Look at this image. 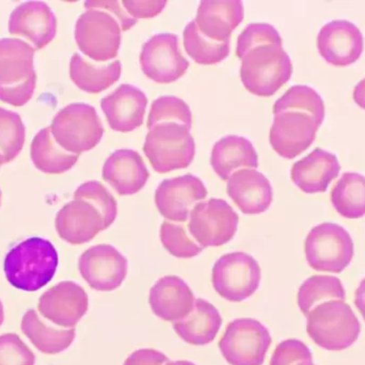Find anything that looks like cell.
Segmentation results:
<instances>
[{
	"instance_id": "1",
	"label": "cell",
	"mask_w": 365,
	"mask_h": 365,
	"mask_svg": "<svg viewBox=\"0 0 365 365\" xmlns=\"http://www.w3.org/2000/svg\"><path fill=\"white\" fill-rule=\"evenodd\" d=\"M278 30L266 23H255L238 36L240 81L250 93L272 96L291 79L293 63L283 48Z\"/></svg>"
},
{
	"instance_id": "2",
	"label": "cell",
	"mask_w": 365,
	"mask_h": 365,
	"mask_svg": "<svg viewBox=\"0 0 365 365\" xmlns=\"http://www.w3.org/2000/svg\"><path fill=\"white\" fill-rule=\"evenodd\" d=\"M269 143L281 158L294 160L312 145L325 120V104L309 86L289 88L276 103Z\"/></svg>"
},
{
	"instance_id": "3",
	"label": "cell",
	"mask_w": 365,
	"mask_h": 365,
	"mask_svg": "<svg viewBox=\"0 0 365 365\" xmlns=\"http://www.w3.org/2000/svg\"><path fill=\"white\" fill-rule=\"evenodd\" d=\"M58 264L57 250L49 240L30 237L9 251L4 259V274L15 289L36 292L53 280Z\"/></svg>"
},
{
	"instance_id": "4",
	"label": "cell",
	"mask_w": 365,
	"mask_h": 365,
	"mask_svg": "<svg viewBox=\"0 0 365 365\" xmlns=\"http://www.w3.org/2000/svg\"><path fill=\"white\" fill-rule=\"evenodd\" d=\"M36 49L25 41L0 38V101L14 107L27 104L36 88Z\"/></svg>"
},
{
	"instance_id": "5",
	"label": "cell",
	"mask_w": 365,
	"mask_h": 365,
	"mask_svg": "<svg viewBox=\"0 0 365 365\" xmlns=\"http://www.w3.org/2000/svg\"><path fill=\"white\" fill-rule=\"evenodd\" d=\"M307 319L309 336L326 351H345L357 342L361 332V325L353 309L341 300L319 304Z\"/></svg>"
},
{
	"instance_id": "6",
	"label": "cell",
	"mask_w": 365,
	"mask_h": 365,
	"mask_svg": "<svg viewBox=\"0 0 365 365\" xmlns=\"http://www.w3.org/2000/svg\"><path fill=\"white\" fill-rule=\"evenodd\" d=\"M191 128L175 123L158 124L145 137L143 152L156 173L164 175L189 167L195 154Z\"/></svg>"
},
{
	"instance_id": "7",
	"label": "cell",
	"mask_w": 365,
	"mask_h": 365,
	"mask_svg": "<svg viewBox=\"0 0 365 365\" xmlns=\"http://www.w3.org/2000/svg\"><path fill=\"white\" fill-rule=\"evenodd\" d=\"M49 128L56 143L64 151L77 155L94 149L105 132L96 108L83 103L64 107L53 117Z\"/></svg>"
},
{
	"instance_id": "8",
	"label": "cell",
	"mask_w": 365,
	"mask_h": 365,
	"mask_svg": "<svg viewBox=\"0 0 365 365\" xmlns=\"http://www.w3.org/2000/svg\"><path fill=\"white\" fill-rule=\"evenodd\" d=\"M354 253L355 246L351 234L338 223L317 225L304 242L307 262L317 272L340 274L351 263Z\"/></svg>"
},
{
	"instance_id": "9",
	"label": "cell",
	"mask_w": 365,
	"mask_h": 365,
	"mask_svg": "<svg viewBox=\"0 0 365 365\" xmlns=\"http://www.w3.org/2000/svg\"><path fill=\"white\" fill-rule=\"evenodd\" d=\"M122 28L117 17L102 9H88L77 19L75 41L83 55L98 63L115 59L121 45Z\"/></svg>"
},
{
	"instance_id": "10",
	"label": "cell",
	"mask_w": 365,
	"mask_h": 365,
	"mask_svg": "<svg viewBox=\"0 0 365 365\" xmlns=\"http://www.w3.org/2000/svg\"><path fill=\"white\" fill-rule=\"evenodd\" d=\"M261 267L248 253H227L217 259L212 272L215 292L223 299L242 302L259 289Z\"/></svg>"
},
{
	"instance_id": "11",
	"label": "cell",
	"mask_w": 365,
	"mask_h": 365,
	"mask_svg": "<svg viewBox=\"0 0 365 365\" xmlns=\"http://www.w3.org/2000/svg\"><path fill=\"white\" fill-rule=\"evenodd\" d=\"M272 339L257 319H238L227 325L219 349L230 365H263Z\"/></svg>"
},
{
	"instance_id": "12",
	"label": "cell",
	"mask_w": 365,
	"mask_h": 365,
	"mask_svg": "<svg viewBox=\"0 0 365 365\" xmlns=\"http://www.w3.org/2000/svg\"><path fill=\"white\" fill-rule=\"evenodd\" d=\"M238 222L240 217L227 201L212 197L193 206L188 231L203 249L220 247L233 240Z\"/></svg>"
},
{
	"instance_id": "13",
	"label": "cell",
	"mask_w": 365,
	"mask_h": 365,
	"mask_svg": "<svg viewBox=\"0 0 365 365\" xmlns=\"http://www.w3.org/2000/svg\"><path fill=\"white\" fill-rule=\"evenodd\" d=\"M139 61L145 76L158 83H175L189 68L188 60L180 49L179 38L171 32L150 38L143 44Z\"/></svg>"
},
{
	"instance_id": "14",
	"label": "cell",
	"mask_w": 365,
	"mask_h": 365,
	"mask_svg": "<svg viewBox=\"0 0 365 365\" xmlns=\"http://www.w3.org/2000/svg\"><path fill=\"white\" fill-rule=\"evenodd\" d=\"M78 270L91 289L113 292L119 289L128 277V261L111 245H98L81 255Z\"/></svg>"
},
{
	"instance_id": "15",
	"label": "cell",
	"mask_w": 365,
	"mask_h": 365,
	"mask_svg": "<svg viewBox=\"0 0 365 365\" xmlns=\"http://www.w3.org/2000/svg\"><path fill=\"white\" fill-rule=\"evenodd\" d=\"M88 308L87 293L73 281H62L47 289L38 304V312L44 319L58 327L70 329L85 317Z\"/></svg>"
},
{
	"instance_id": "16",
	"label": "cell",
	"mask_w": 365,
	"mask_h": 365,
	"mask_svg": "<svg viewBox=\"0 0 365 365\" xmlns=\"http://www.w3.org/2000/svg\"><path fill=\"white\" fill-rule=\"evenodd\" d=\"M207 197L204 182L192 175H185L160 182L155 191V205L167 220L186 222L195 204Z\"/></svg>"
},
{
	"instance_id": "17",
	"label": "cell",
	"mask_w": 365,
	"mask_h": 365,
	"mask_svg": "<svg viewBox=\"0 0 365 365\" xmlns=\"http://www.w3.org/2000/svg\"><path fill=\"white\" fill-rule=\"evenodd\" d=\"M317 49L328 63L344 68L358 61L364 53V34L351 21H329L319 32Z\"/></svg>"
},
{
	"instance_id": "18",
	"label": "cell",
	"mask_w": 365,
	"mask_h": 365,
	"mask_svg": "<svg viewBox=\"0 0 365 365\" xmlns=\"http://www.w3.org/2000/svg\"><path fill=\"white\" fill-rule=\"evenodd\" d=\"M55 227L59 237L71 245L91 242L106 230L100 210L83 199L66 203L56 215Z\"/></svg>"
},
{
	"instance_id": "19",
	"label": "cell",
	"mask_w": 365,
	"mask_h": 365,
	"mask_svg": "<svg viewBox=\"0 0 365 365\" xmlns=\"http://www.w3.org/2000/svg\"><path fill=\"white\" fill-rule=\"evenodd\" d=\"M9 32L27 38L36 49H42L55 38L57 19L45 2H23L11 13Z\"/></svg>"
},
{
	"instance_id": "20",
	"label": "cell",
	"mask_w": 365,
	"mask_h": 365,
	"mask_svg": "<svg viewBox=\"0 0 365 365\" xmlns=\"http://www.w3.org/2000/svg\"><path fill=\"white\" fill-rule=\"evenodd\" d=\"M147 106L145 92L130 83L119 86L113 93L101 101L109 126L120 133H130L140 128Z\"/></svg>"
},
{
	"instance_id": "21",
	"label": "cell",
	"mask_w": 365,
	"mask_h": 365,
	"mask_svg": "<svg viewBox=\"0 0 365 365\" xmlns=\"http://www.w3.org/2000/svg\"><path fill=\"white\" fill-rule=\"evenodd\" d=\"M227 192L246 215H259L272 205L274 191L269 180L255 169H242L227 180Z\"/></svg>"
},
{
	"instance_id": "22",
	"label": "cell",
	"mask_w": 365,
	"mask_h": 365,
	"mask_svg": "<svg viewBox=\"0 0 365 365\" xmlns=\"http://www.w3.org/2000/svg\"><path fill=\"white\" fill-rule=\"evenodd\" d=\"M195 302L190 287L178 276L163 277L150 289V307L163 321L184 319L195 308Z\"/></svg>"
},
{
	"instance_id": "23",
	"label": "cell",
	"mask_w": 365,
	"mask_h": 365,
	"mask_svg": "<svg viewBox=\"0 0 365 365\" xmlns=\"http://www.w3.org/2000/svg\"><path fill=\"white\" fill-rule=\"evenodd\" d=\"M102 177L120 195H132L145 186L150 173L138 152L123 149L107 158Z\"/></svg>"
},
{
	"instance_id": "24",
	"label": "cell",
	"mask_w": 365,
	"mask_h": 365,
	"mask_svg": "<svg viewBox=\"0 0 365 365\" xmlns=\"http://www.w3.org/2000/svg\"><path fill=\"white\" fill-rule=\"evenodd\" d=\"M340 171L338 158L330 152L317 148L306 158L294 164L291 178L300 190L313 195L325 192L330 182L339 177Z\"/></svg>"
},
{
	"instance_id": "25",
	"label": "cell",
	"mask_w": 365,
	"mask_h": 365,
	"mask_svg": "<svg viewBox=\"0 0 365 365\" xmlns=\"http://www.w3.org/2000/svg\"><path fill=\"white\" fill-rule=\"evenodd\" d=\"M242 1L200 2L195 19V25L202 34L215 42L231 40V34L244 19Z\"/></svg>"
},
{
	"instance_id": "26",
	"label": "cell",
	"mask_w": 365,
	"mask_h": 365,
	"mask_svg": "<svg viewBox=\"0 0 365 365\" xmlns=\"http://www.w3.org/2000/svg\"><path fill=\"white\" fill-rule=\"evenodd\" d=\"M210 165L222 181H227L238 169H257L259 156L250 140L245 137L229 135L215 143Z\"/></svg>"
},
{
	"instance_id": "27",
	"label": "cell",
	"mask_w": 365,
	"mask_h": 365,
	"mask_svg": "<svg viewBox=\"0 0 365 365\" xmlns=\"http://www.w3.org/2000/svg\"><path fill=\"white\" fill-rule=\"evenodd\" d=\"M222 326V317L214 304L197 298L188 317L173 323V330L187 344L203 346L216 339Z\"/></svg>"
},
{
	"instance_id": "28",
	"label": "cell",
	"mask_w": 365,
	"mask_h": 365,
	"mask_svg": "<svg viewBox=\"0 0 365 365\" xmlns=\"http://www.w3.org/2000/svg\"><path fill=\"white\" fill-rule=\"evenodd\" d=\"M120 60L109 63H93L81 53L72 56L70 61V77L73 83L88 93H101L117 83L121 77Z\"/></svg>"
},
{
	"instance_id": "29",
	"label": "cell",
	"mask_w": 365,
	"mask_h": 365,
	"mask_svg": "<svg viewBox=\"0 0 365 365\" xmlns=\"http://www.w3.org/2000/svg\"><path fill=\"white\" fill-rule=\"evenodd\" d=\"M21 332L38 351L45 355H57L68 349L76 338L75 328L58 329L47 325L34 309H29L21 319Z\"/></svg>"
},
{
	"instance_id": "30",
	"label": "cell",
	"mask_w": 365,
	"mask_h": 365,
	"mask_svg": "<svg viewBox=\"0 0 365 365\" xmlns=\"http://www.w3.org/2000/svg\"><path fill=\"white\" fill-rule=\"evenodd\" d=\"M34 167L46 175H62L76 165L79 155L64 151L53 139L51 128H43L30 145Z\"/></svg>"
},
{
	"instance_id": "31",
	"label": "cell",
	"mask_w": 365,
	"mask_h": 365,
	"mask_svg": "<svg viewBox=\"0 0 365 365\" xmlns=\"http://www.w3.org/2000/svg\"><path fill=\"white\" fill-rule=\"evenodd\" d=\"M334 210L346 219L365 216V177L347 173L336 182L330 193Z\"/></svg>"
},
{
	"instance_id": "32",
	"label": "cell",
	"mask_w": 365,
	"mask_h": 365,
	"mask_svg": "<svg viewBox=\"0 0 365 365\" xmlns=\"http://www.w3.org/2000/svg\"><path fill=\"white\" fill-rule=\"evenodd\" d=\"M346 292L340 279L332 276H312L307 279L302 285L297 294L298 307L304 317L326 302L341 300L345 302Z\"/></svg>"
},
{
	"instance_id": "33",
	"label": "cell",
	"mask_w": 365,
	"mask_h": 365,
	"mask_svg": "<svg viewBox=\"0 0 365 365\" xmlns=\"http://www.w3.org/2000/svg\"><path fill=\"white\" fill-rule=\"evenodd\" d=\"M231 42L219 43L204 36L191 21L184 29V47L189 57L201 66H214L230 55Z\"/></svg>"
},
{
	"instance_id": "34",
	"label": "cell",
	"mask_w": 365,
	"mask_h": 365,
	"mask_svg": "<svg viewBox=\"0 0 365 365\" xmlns=\"http://www.w3.org/2000/svg\"><path fill=\"white\" fill-rule=\"evenodd\" d=\"M26 139V128L19 113L0 107V152L4 164L17 158Z\"/></svg>"
},
{
	"instance_id": "35",
	"label": "cell",
	"mask_w": 365,
	"mask_h": 365,
	"mask_svg": "<svg viewBox=\"0 0 365 365\" xmlns=\"http://www.w3.org/2000/svg\"><path fill=\"white\" fill-rule=\"evenodd\" d=\"M175 122L191 128L192 113L185 101L177 96H160L153 101L148 119V130H152L158 124Z\"/></svg>"
},
{
	"instance_id": "36",
	"label": "cell",
	"mask_w": 365,
	"mask_h": 365,
	"mask_svg": "<svg viewBox=\"0 0 365 365\" xmlns=\"http://www.w3.org/2000/svg\"><path fill=\"white\" fill-rule=\"evenodd\" d=\"M160 240L164 248L178 259H191L203 251L200 245L189 237L185 225L170 221L162 223Z\"/></svg>"
},
{
	"instance_id": "37",
	"label": "cell",
	"mask_w": 365,
	"mask_h": 365,
	"mask_svg": "<svg viewBox=\"0 0 365 365\" xmlns=\"http://www.w3.org/2000/svg\"><path fill=\"white\" fill-rule=\"evenodd\" d=\"M74 199H83L93 204L105 221V227L108 229L118 215V203L108 189L98 181H89L81 184L74 192Z\"/></svg>"
},
{
	"instance_id": "38",
	"label": "cell",
	"mask_w": 365,
	"mask_h": 365,
	"mask_svg": "<svg viewBox=\"0 0 365 365\" xmlns=\"http://www.w3.org/2000/svg\"><path fill=\"white\" fill-rule=\"evenodd\" d=\"M36 355L15 334L0 336V365H34Z\"/></svg>"
},
{
	"instance_id": "39",
	"label": "cell",
	"mask_w": 365,
	"mask_h": 365,
	"mask_svg": "<svg viewBox=\"0 0 365 365\" xmlns=\"http://www.w3.org/2000/svg\"><path fill=\"white\" fill-rule=\"evenodd\" d=\"M313 362L310 349L302 341L289 339L274 349L269 365H300Z\"/></svg>"
},
{
	"instance_id": "40",
	"label": "cell",
	"mask_w": 365,
	"mask_h": 365,
	"mask_svg": "<svg viewBox=\"0 0 365 365\" xmlns=\"http://www.w3.org/2000/svg\"><path fill=\"white\" fill-rule=\"evenodd\" d=\"M122 1H117V0H90V1L85 2L86 9H102V10L107 11L111 13L113 16L117 17L118 21H120L121 25L122 31H128V29L136 25L138 19H133L128 12H126L124 6H121Z\"/></svg>"
},
{
	"instance_id": "41",
	"label": "cell",
	"mask_w": 365,
	"mask_h": 365,
	"mask_svg": "<svg viewBox=\"0 0 365 365\" xmlns=\"http://www.w3.org/2000/svg\"><path fill=\"white\" fill-rule=\"evenodd\" d=\"M126 12L133 17V19H152L158 16L162 13L166 6L167 1H128L124 0L122 1Z\"/></svg>"
},
{
	"instance_id": "42",
	"label": "cell",
	"mask_w": 365,
	"mask_h": 365,
	"mask_svg": "<svg viewBox=\"0 0 365 365\" xmlns=\"http://www.w3.org/2000/svg\"><path fill=\"white\" fill-rule=\"evenodd\" d=\"M168 357L153 349H143L128 356L123 365H164Z\"/></svg>"
},
{
	"instance_id": "43",
	"label": "cell",
	"mask_w": 365,
	"mask_h": 365,
	"mask_svg": "<svg viewBox=\"0 0 365 365\" xmlns=\"http://www.w3.org/2000/svg\"><path fill=\"white\" fill-rule=\"evenodd\" d=\"M355 306L365 322V278L360 282L358 289H356Z\"/></svg>"
},
{
	"instance_id": "44",
	"label": "cell",
	"mask_w": 365,
	"mask_h": 365,
	"mask_svg": "<svg viewBox=\"0 0 365 365\" xmlns=\"http://www.w3.org/2000/svg\"><path fill=\"white\" fill-rule=\"evenodd\" d=\"M353 96L356 104L365 110V78L356 86Z\"/></svg>"
},
{
	"instance_id": "45",
	"label": "cell",
	"mask_w": 365,
	"mask_h": 365,
	"mask_svg": "<svg viewBox=\"0 0 365 365\" xmlns=\"http://www.w3.org/2000/svg\"><path fill=\"white\" fill-rule=\"evenodd\" d=\"M166 365H197L190 361H169Z\"/></svg>"
},
{
	"instance_id": "46",
	"label": "cell",
	"mask_w": 365,
	"mask_h": 365,
	"mask_svg": "<svg viewBox=\"0 0 365 365\" xmlns=\"http://www.w3.org/2000/svg\"><path fill=\"white\" fill-rule=\"evenodd\" d=\"M4 304H2V302H0V326L2 325V323H4Z\"/></svg>"
},
{
	"instance_id": "47",
	"label": "cell",
	"mask_w": 365,
	"mask_h": 365,
	"mask_svg": "<svg viewBox=\"0 0 365 365\" xmlns=\"http://www.w3.org/2000/svg\"><path fill=\"white\" fill-rule=\"evenodd\" d=\"M4 158H2L1 154H0V167H1L2 165H4Z\"/></svg>"
},
{
	"instance_id": "48",
	"label": "cell",
	"mask_w": 365,
	"mask_h": 365,
	"mask_svg": "<svg viewBox=\"0 0 365 365\" xmlns=\"http://www.w3.org/2000/svg\"><path fill=\"white\" fill-rule=\"evenodd\" d=\"M300 365H314V364H313V362H307V364H302Z\"/></svg>"
},
{
	"instance_id": "49",
	"label": "cell",
	"mask_w": 365,
	"mask_h": 365,
	"mask_svg": "<svg viewBox=\"0 0 365 365\" xmlns=\"http://www.w3.org/2000/svg\"><path fill=\"white\" fill-rule=\"evenodd\" d=\"M1 197H2L1 189H0V203H1Z\"/></svg>"
}]
</instances>
